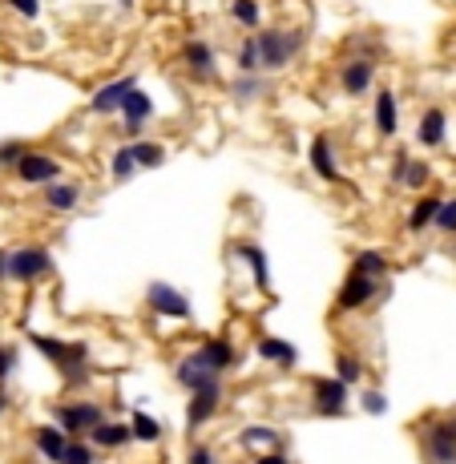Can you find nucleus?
Instances as JSON below:
<instances>
[{"label":"nucleus","instance_id":"obj_1","mask_svg":"<svg viewBox=\"0 0 456 464\" xmlns=\"http://www.w3.org/2000/svg\"><path fill=\"white\" fill-rule=\"evenodd\" d=\"M255 44H259V69L279 73L299 57V49H303V33H299V28H283V25H267V28H259L255 33Z\"/></svg>","mask_w":456,"mask_h":464},{"label":"nucleus","instance_id":"obj_2","mask_svg":"<svg viewBox=\"0 0 456 464\" xmlns=\"http://www.w3.org/2000/svg\"><path fill=\"white\" fill-rule=\"evenodd\" d=\"M33 343L41 348V356H49L61 368V376L69 384H85V368H89L85 343H61V340H49V335H33Z\"/></svg>","mask_w":456,"mask_h":464},{"label":"nucleus","instance_id":"obj_3","mask_svg":"<svg viewBox=\"0 0 456 464\" xmlns=\"http://www.w3.org/2000/svg\"><path fill=\"white\" fill-rule=\"evenodd\" d=\"M424 456L428 464H456V424L452 420H428L424 424Z\"/></svg>","mask_w":456,"mask_h":464},{"label":"nucleus","instance_id":"obj_4","mask_svg":"<svg viewBox=\"0 0 456 464\" xmlns=\"http://www.w3.org/2000/svg\"><path fill=\"white\" fill-rule=\"evenodd\" d=\"M380 291H384V279H376V275H364V271H356V267H351V275L343 279L335 303H340V311H360V307H368Z\"/></svg>","mask_w":456,"mask_h":464},{"label":"nucleus","instance_id":"obj_5","mask_svg":"<svg viewBox=\"0 0 456 464\" xmlns=\"http://www.w3.org/2000/svg\"><path fill=\"white\" fill-rule=\"evenodd\" d=\"M49 271H53V259H49L44 246H17V251H9V275L17 283H33Z\"/></svg>","mask_w":456,"mask_h":464},{"label":"nucleus","instance_id":"obj_6","mask_svg":"<svg viewBox=\"0 0 456 464\" xmlns=\"http://www.w3.org/2000/svg\"><path fill=\"white\" fill-rule=\"evenodd\" d=\"M17 178L25 186H49L61 178V162L53 154H41V149H28L25 158L17 162Z\"/></svg>","mask_w":456,"mask_h":464},{"label":"nucleus","instance_id":"obj_7","mask_svg":"<svg viewBox=\"0 0 456 464\" xmlns=\"http://www.w3.org/2000/svg\"><path fill=\"white\" fill-rule=\"evenodd\" d=\"M311 408L319 416H343L348 412V384L335 380H311Z\"/></svg>","mask_w":456,"mask_h":464},{"label":"nucleus","instance_id":"obj_8","mask_svg":"<svg viewBox=\"0 0 456 464\" xmlns=\"http://www.w3.org/2000/svg\"><path fill=\"white\" fill-rule=\"evenodd\" d=\"M146 303L166 319H190V299H186L178 287H170V283H149Z\"/></svg>","mask_w":456,"mask_h":464},{"label":"nucleus","instance_id":"obj_9","mask_svg":"<svg viewBox=\"0 0 456 464\" xmlns=\"http://www.w3.org/2000/svg\"><path fill=\"white\" fill-rule=\"evenodd\" d=\"M53 416H57V424H61L69 436H77V432H93L97 424L106 420L101 404H61Z\"/></svg>","mask_w":456,"mask_h":464},{"label":"nucleus","instance_id":"obj_10","mask_svg":"<svg viewBox=\"0 0 456 464\" xmlns=\"http://www.w3.org/2000/svg\"><path fill=\"white\" fill-rule=\"evenodd\" d=\"M222 404V380H211L206 388H198V392H190V408H186V428H198V424H206L219 412Z\"/></svg>","mask_w":456,"mask_h":464},{"label":"nucleus","instance_id":"obj_11","mask_svg":"<svg viewBox=\"0 0 456 464\" xmlns=\"http://www.w3.org/2000/svg\"><path fill=\"white\" fill-rule=\"evenodd\" d=\"M122 117H125V122H122V133H125L130 141H138L141 130L149 125V117H154V101H149L146 89H133L130 101L122 106Z\"/></svg>","mask_w":456,"mask_h":464},{"label":"nucleus","instance_id":"obj_12","mask_svg":"<svg viewBox=\"0 0 456 464\" xmlns=\"http://www.w3.org/2000/svg\"><path fill=\"white\" fill-rule=\"evenodd\" d=\"M372 81H376V61L372 57H351L340 69V89L348 97H364L372 89Z\"/></svg>","mask_w":456,"mask_h":464},{"label":"nucleus","instance_id":"obj_13","mask_svg":"<svg viewBox=\"0 0 456 464\" xmlns=\"http://www.w3.org/2000/svg\"><path fill=\"white\" fill-rule=\"evenodd\" d=\"M133 89H138V77H117V81L97 89L89 106H93V114H122V106L130 101Z\"/></svg>","mask_w":456,"mask_h":464},{"label":"nucleus","instance_id":"obj_14","mask_svg":"<svg viewBox=\"0 0 456 464\" xmlns=\"http://www.w3.org/2000/svg\"><path fill=\"white\" fill-rule=\"evenodd\" d=\"M182 65L194 73V81H211L214 73H219V57H214V49L206 41H186L182 44Z\"/></svg>","mask_w":456,"mask_h":464},{"label":"nucleus","instance_id":"obj_15","mask_svg":"<svg viewBox=\"0 0 456 464\" xmlns=\"http://www.w3.org/2000/svg\"><path fill=\"white\" fill-rule=\"evenodd\" d=\"M372 122H376L380 138H396V133H400V101H396V89H380L376 93Z\"/></svg>","mask_w":456,"mask_h":464},{"label":"nucleus","instance_id":"obj_16","mask_svg":"<svg viewBox=\"0 0 456 464\" xmlns=\"http://www.w3.org/2000/svg\"><path fill=\"white\" fill-rule=\"evenodd\" d=\"M174 380L186 388V392H198V388H206L211 380H219V372H214L202 356H186V359H178Z\"/></svg>","mask_w":456,"mask_h":464},{"label":"nucleus","instance_id":"obj_17","mask_svg":"<svg viewBox=\"0 0 456 464\" xmlns=\"http://www.w3.org/2000/svg\"><path fill=\"white\" fill-rule=\"evenodd\" d=\"M308 158H311V170H316L324 182H340V166H335V146L327 133H319V138H311V149H308Z\"/></svg>","mask_w":456,"mask_h":464},{"label":"nucleus","instance_id":"obj_18","mask_svg":"<svg viewBox=\"0 0 456 464\" xmlns=\"http://www.w3.org/2000/svg\"><path fill=\"white\" fill-rule=\"evenodd\" d=\"M44 190V206L49 211H57V214H69V211H77V202H81V182H49V186H41Z\"/></svg>","mask_w":456,"mask_h":464},{"label":"nucleus","instance_id":"obj_19","mask_svg":"<svg viewBox=\"0 0 456 464\" xmlns=\"http://www.w3.org/2000/svg\"><path fill=\"white\" fill-rule=\"evenodd\" d=\"M444 125H448L444 109H440V106H428V109L420 114V125H416V141H420V146H428V149H436L440 141H444Z\"/></svg>","mask_w":456,"mask_h":464},{"label":"nucleus","instance_id":"obj_20","mask_svg":"<svg viewBox=\"0 0 456 464\" xmlns=\"http://www.w3.org/2000/svg\"><path fill=\"white\" fill-rule=\"evenodd\" d=\"M65 444H69V432H65L61 424H44V428H36V452H41L44 460L61 464Z\"/></svg>","mask_w":456,"mask_h":464},{"label":"nucleus","instance_id":"obj_21","mask_svg":"<svg viewBox=\"0 0 456 464\" xmlns=\"http://www.w3.org/2000/svg\"><path fill=\"white\" fill-rule=\"evenodd\" d=\"M267 93V73H238L230 81V97L235 101H259Z\"/></svg>","mask_w":456,"mask_h":464},{"label":"nucleus","instance_id":"obj_22","mask_svg":"<svg viewBox=\"0 0 456 464\" xmlns=\"http://www.w3.org/2000/svg\"><path fill=\"white\" fill-rule=\"evenodd\" d=\"M89 436H93L97 448H122V444H130V440H133V428H130V424H109V420H101L93 432H89Z\"/></svg>","mask_w":456,"mask_h":464},{"label":"nucleus","instance_id":"obj_23","mask_svg":"<svg viewBox=\"0 0 456 464\" xmlns=\"http://www.w3.org/2000/svg\"><path fill=\"white\" fill-rule=\"evenodd\" d=\"M230 17H235V25H243L246 33H259V25H263V4H259V0H230Z\"/></svg>","mask_w":456,"mask_h":464},{"label":"nucleus","instance_id":"obj_24","mask_svg":"<svg viewBox=\"0 0 456 464\" xmlns=\"http://www.w3.org/2000/svg\"><path fill=\"white\" fill-rule=\"evenodd\" d=\"M259 356L275 359V364H283V368H291V364L299 359V351H295V343L275 340V335H263V340H259Z\"/></svg>","mask_w":456,"mask_h":464},{"label":"nucleus","instance_id":"obj_25","mask_svg":"<svg viewBox=\"0 0 456 464\" xmlns=\"http://www.w3.org/2000/svg\"><path fill=\"white\" fill-rule=\"evenodd\" d=\"M198 356L206 359V364H211V368L222 376V372H227L230 364H235V343H230V340H211L206 348L198 351Z\"/></svg>","mask_w":456,"mask_h":464},{"label":"nucleus","instance_id":"obj_26","mask_svg":"<svg viewBox=\"0 0 456 464\" xmlns=\"http://www.w3.org/2000/svg\"><path fill=\"white\" fill-rule=\"evenodd\" d=\"M130 154H133V162H138L141 170H154V166H162L166 162V146H158V141H130Z\"/></svg>","mask_w":456,"mask_h":464},{"label":"nucleus","instance_id":"obj_27","mask_svg":"<svg viewBox=\"0 0 456 464\" xmlns=\"http://www.w3.org/2000/svg\"><path fill=\"white\" fill-rule=\"evenodd\" d=\"M138 162H133V154H130V141L125 146H117L114 154H109V174H114V182H130L133 174H138Z\"/></svg>","mask_w":456,"mask_h":464},{"label":"nucleus","instance_id":"obj_28","mask_svg":"<svg viewBox=\"0 0 456 464\" xmlns=\"http://www.w3.org/2000/svg\"><path fill=\"white\" fill-rule=\"evenodd\" d=\"M436 211H440V202H436V198H420V202L412 206V211H408V230H412V235L428 230L432 222H436Z\"/></svg>","mask_w":456,"mask_h":464},{"label":"nucleus","instance_id":"obj_29","mask_svg":"<svg viewBox=\"0 0 456 464\" xmlns=\"http://www.w3.org/2000/svg\"><path fill=\"white\" fill-rule=\"evenodd\" d=\"M238 254H243L246 263H251V271H255V283L259 287H271V271H267V251L263 246H255V243H246V246H238Z\"/></svg>","mask_w":456,"mask_h":464},{"label":"nucleus","instance_id":"obj_30","mask_svg":"<svg viewBox=\"0 0 456 464\" xmlns=\"http://www.w3.org/2000/svg\"><path fill=\"white\" fill-rule=\"evenodd\" d=\"M428 178H432V170L424 166V162L408 158V162H404V170L396 174V182H400L404 190H420V186H428Z\"/></svg>","mask_w":456,"mask_h":464},{"label":"nucleus","instance_id":"obj_31","mask_svg":"<svg viewBox=\"0 0 456 464\" xmlns=\"http://www.w3.org/2000/svg\"><path fill=\"white\" fill-rule=\"evenodd\" d=\"M130 428H133V440H141V444H154V440H162V424L154 420V416H146V412H133Z\"/></svg>","mask_w":456,"mask_h":464},{"label":"nucleus","instance_id":"obj_32","mask_svg":"<svg viewBox=\"0 0 456 464\" xmlns=\"http://www.w3.org/2000/svg\"><path fill=\"white\" fill-rule=\"evenodd\" d=\"M279 432L267 428V424H251V428H243V436H238V444L243 448H267V444H279Z\"/></svg>","mask_w":456,"mask_h":464},{"label":"nucleus","instance_id":"obj_33","mask_svg":"<svg viewBox=\"0 0 456 464\" xmlns=\"http://www.w3.org/2000/svg\"><path fill=\"white\" fill-rule=\"evenodd\" d=\"M356 271L376 275V279H388V254L384 251H360V254H356Z\"/></svg>","mask_w":456,"mask_h":464},{"label":"nucleus","instance_id":"obj_34","mask_svg":"<svg viewBox=\"0 0 456 464\" xmlns=\"http://www.w3.org/2000/svg\"><path fill=\"white\" fill-rule=\"evenodd\" d=\"M335 376L343 380V384H356V380H364V364L351 351H340L335 356Z\"/></svg>","mask_w":456,"mask_h":464},{"label":"nucleus","instance_id":"obj_35","mask_svg":"<svg viewBox=\"0 0 456 464\" xmlns=\"http://www.w3.org/2000/svg\"><path fill=\"white\" fill-rule=\"evenodd\" d=\"M235 61H238V73H263V69H259V44H255V33H251L243 44H238V57H235Z\"/></svg>","mask_w":456,"mask_h":464},{"label":"nucleus","instance_id":"obj_36","mask_svg":"<svg viewBox=\"0 0 456 464\" xmlns=\"http://www.w3.org/2000/svg\"><path fill=\"white\" fill-rule=\"evenodd\" d=\"M61 464H93V448L69 440V444H65V452H61Z\"/></svg>","mask_w":456,"mask_h":464},{"label":"nucleus","instance_id":"obj_37","mask_svg":"<svg viewBox=\"0 0 456 464\" xmlns=\"http://www.w3.org/2000/svg\"><path fill=\"white\" fill-rule=\"evenodd\" d=\"M432 227L444 230V235H456V198H452V202H440L436 222H432Z\"/></svg>","mask_w":456,"mask_h":464},{"label":"nucleus","instance_id":"obj_38","mask_svg":"<svg viewBox=\"0 0 456 464\" xmlns=\"http://www.w3.org/2000/svg\"><path fill=\"white\" fill-rule=\"evenodd\" d=\"M25 154H28L25 141H4V146H0V166H17Z\"/></svg>","mask_w":456,"mask_h":464},{"label":"nucleus","instance_id":"obj_39","mask_svg":"<svg viewBox=\"0 0 456 464\" xmlns=\"http://www.w3.org/2000/svg\"><path fill=\"white\" fill-rule=\"evenodd\" d=\"M9 9L20 12L25 20H36V17H41V0H9Z\"/></svg>","mask_w":456,"mask_h":464},{"label":"nucleus","instance_id":"obj_40","mask_svg":"<svg viewBox=\"0 0 456 464\" xmlns=\"http://www.w3.org/2000/svg\"><path fill=\"white\" fill-rule=\"evenodd\" d=\"M364 412H372V416H380V412H388V400H384V392H364Z\"/></svg>","mask_w":456,"mask_h":464},{"label":"nucleus","instance_id":"obj_41","mask_svg":"<svg viewBox=\"0 0 456 464\" xmlns=\"http://www.w3.org/2000/svg\"><path fill=\"white\" fill-rule=\"evenodd\" d=\"M12 364H17V351H12V348H0V384H4V380H9Z\"/></svg>","mask_w":456,"mask_h":464},{"label":"nucleus","instance_id":"obj_42","mask_svg":"<svg viewBox=\"0 0 456 464\" xmlns=\"http://www.w3.org/2000/svg\"><path fill=\"white\" fill-rule=\"evenodd\" d=\"M190 464H214V452L206 444H194L190 448Z\"/></svg>","mask_w":456,"mask_h":464},{"label":"nucleus","instance_id":"obj_43","mask_svg":"<svg viewBox=\"0 0 456 464\" xmlns=\"http://www.w3.org/2000/svg\"><path fill=\"white\" fill-rule=\"evenodd\" d=\"M255 464H287V456H283V452H263Z\"/></svg>","mask_w":456,"mask_h":464},{"label":"nucleus","instance_id":"obj_44","mask_svg":"<svg viewBox=\"0 0 456 464\" xmlns=\"http://www.w3.org/2000/svg\"><path fill=\"white\" fill-rule=\"evenodd\" d=\"M0 275H9V254H0Z\"/></svg>","mask_w":456,"mask_h":464},{"label":"nucleus","instance_id":"obj_45","mask_svg":"<svg viewBox=\"0 0 456 464\" xmlns=\"http://www.w3.org/2000/svg\"><path fill=\"white\" fill-rule=\"evenodd\" d=\"M4 408H9V400H4V392H0V412H4Z\"/></svg>","mask_w":456,"mask_h":464},{"label":"nucleus","instance_id":"obj_46","mask_svg":"<svg viewBox=\"0 0 456 464\" xmlns=\"http://www.w3.org/2000/svg\"><path fill=\"white\" fill-rule=\"evenodd\" d=\"M452 254H456V243H452Z\"/></svg>","mask_w":456,"mask_h":464}]
</instances>
